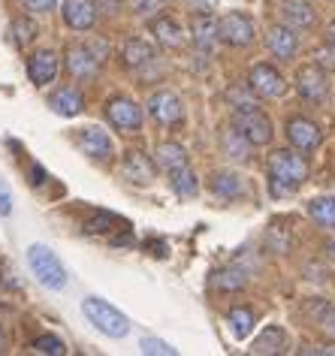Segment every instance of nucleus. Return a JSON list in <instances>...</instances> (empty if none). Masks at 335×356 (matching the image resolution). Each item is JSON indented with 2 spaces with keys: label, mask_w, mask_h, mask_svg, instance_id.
<instances>
[{
  "label": "nucleus",
  "mask_w": 335,
  "mask_h": 356,
  "mask_svg": "<svg viewBox=\"0 0 335 356\" xmlns=\"http://www.w3.org/2000/svg\"><path fill=\"white\" fill-rule=\"evenodd\" d=\"M266 175H269V193L275 200L293 197L311 175V166L302 151L296 148H275L266 160Z\"/></svg>",
  "instance_id": "nucleus-1"
},
{
  "label": "nucleus",
  "mask_w": 335,
  "mask_h": 356,
  "mask_svg": "<svg viewBox=\"0 0 335 356\" xmlns=\"http://www.w3.org/2000/svg\"><path fill=\"white\" fill-rule=\"evenodd\" d=\"M28 266L37 275V281L49 290H64L67 287V269L60 257L46 245H31L28 248Z\"/></svg>",
  "instance_id": "nucleus-2"
},
{
  "label": "nucleus",
  "mask_w": 335,
  "mask_h": 356,
  "mask_svg": "<svg viewBox=\"0 0 335 356\" xmlns=\"http://www.w3.org/2000/svg\"><path fill=\"white\" fill-rule=\"evenodd\" d=\"M82 314L91 320V323L100 329L103 335H109V338H124L130 332V320L121 314L115 305H109V302L100 299V296L82 299Z\"/></svg>",
  "instance_id": "nucleus-3"
},
{
  "label": "nucleus",
  "mask_w": 335,
  "mask_h": 356,
  "mask_svg": "<svg viewBox=\"0 0 335 356\" xmlns=\"http://www.w3.org/2000/svg\"><path fill=\"white\" fill-rule=\"evenodd\" d=\"M233 127L251 142L254 148H263L275 139V124L260 106H248V109H233Z\"/></svg>",
  "instance_id": "nucleus-4"
},
{
  "label": "nucleus",
  "mask_w": 335,
  "mask_h": 356,
  "mask_svg": "<svg viewBox=\"0 0 335 356\" xmlns=\"http://www.w3.org/2000/svg\"><path fill=\"white\" fill-rule=\"evenodd\" d=\"M218 40L230 49H248L257 40V24H254L248 13L230 10L218 19Z\"/></svg>",
  "instance_id": "nucleus-5"
},
{
  "label": "nucleus",
  "mask_w": 335,
  "mask_h": 356,
  "mask_svg": "<svg viewBox=\"0 0 335 356\" xmlns=\"http://www.w3.org/2000/svg\"><path fill=\"white\" fill-rule=\"evenodd\" d=\"M106 121L112 124L118 133H139L142 130V124H145V112H142V106H139L133 97H127V94H115V97H109L106 100Z\"/></svg>",
  "instance_id": "nucleus-6"
},
{
  "label": "nucleus",
  "mask_w": 335,
  "mask_h": 356,
  "mask_svg": "<svg viewBox=\"0 0 335 356\" xmlns=\"http://www.w3.org/2000/svg\"><path fill=\"white\" fill-rule=\"evenodd\" d=\"M293 85H296V94L311 106H323L329 100V73H326L320 64H314V60L296 70Z\"/></svg>",
  "instance_id": "nucleus-7"
},
{
  "label": "nucleus",
  "mask_w": 335,
  "mask_h": 356,
  "mask_svg": "<svg viewBox=\"0 0 335 356\" xmlns=\"http://www.w3.org/2000/svg\"><path fill=\"white\" fill-rule=\"evenodd\" d=\"M64 70H67L70 82H76V85L97 82V76H100V58L85 42H70L64 51Z\"/></svg>",
  "instance_id": "nucleus-8"
},
{
  "label": "nucleus",
  "mask_w": 335,
  "mask_h": 356,
  "mask_svg": "<svg viewBox=\"0 0 335 356\" xmlns=\"http://www.w3.org/2000/svg\"><path fill=\"white\" fill-rule=\"evenodd\" d=\"M145 109L148 115L161 124V127H181L184 124V103H181V97L170 91V88H161V91H154L152 97L145 100Z\"/></svg>",
  "instance_id": "nucleus-9"
},
{
  "label": "nucleus",
  "mask_w": 335,
  "mask_h": 356,
  "mask_svg": "<svg viewBox=\"0 0 335 356\" xmlns=\"http://www.w3.org/2000/svg\"><path fill=\"white\" fill-rule=\"evenodd\" d=\"M248 88L257 94V100H278L287 94V79L275 64H254L248 73Z\"/></svg>",
  "instance_id": "nucleus-10"
},
{
  "label": "nucleus",
  "mask_w": 335,
  "mask_h": 356,
  "mask_svg": "<svg viewBox=\"0 0 335 356\" xmlns=\"http://www.w3.org/2000/svg\"><path fill=\"white\" fill-rule=\"evenodd\" d=\"M284 136L290 142V148L302 151V154H311V151L320 148L323 130H320V124L305 118V115H293V118H287V124H284Z\"/></svg>",
  "instance_id": "nucleus-11"
},
{
  "label": "nucleus",
  "mask_w": 335,
  "mask_h": 356,
  "mask_svg": "<svg viewBox=\"0 0 335 356\" xmlns=\"http://www.w3.org/2000/svg\"><path fill=\"white\" fill-rule=\"evenodd\" d=\"M73 142L82 154H88L91 160H100V163H109V160L115 157V142H112V136L103 127H94V124L91 127H79L73 133Z\"/></svg>",
  "instance_id": "nucleus-12"
},
{
  "label": "nucleus",
  "mask_w": 335,
  "mask_h": 356,
  "mask_svg": "<svg viewBox=\"0 0 335 356\" xmlns=\"http://www.w3.org/2000/svg\"><path fill=\"white\" fill-rule=\"evenodd\" d=\"M154 175H157V163L152 154H145L142 148L124 151V157H121V178H124L127 184L145 188V184L154 181Z\"/></svg>",
  "instance_id": "nucleus-13"
},
{
  "label": "nucleus",
  "mask_w": 335,
  "mask_h": 356,
  "mask_svg": "<svg viewBox=\"0 0 335 356\" xmlns=\"http://www.w3.org/2000/svg\"><path fill=\"white\" fill-rule=\"evenodd\" d=\"M188 40L193 42V49L202 55H211L218 46V19L206 10L190 15V28H188Z\"/></svg>",
  "instance_id": "nucleus-14"
},
{
  "label": "nucleus",
  "mask_w": 335,
  "mask_h": 356,
  "mask_svg": "<svg viewBox=\"0 0 335 356\" xmlns=\"http://www.w3.org/2000/svg\"><path fill=\"white\" fill-rule=\"evenodd\" d=\"M60 73V58L55 49H37L28 58V76L37 88H49Z\"/></svg>",
  "instance_id": "nucleus-15"
},
{
  "label": "nucleus",
  "mask_w": 335,
  "mask_h": 356,
  "mask_svg": "<svg viewBox=\"0 0 335 356\" xmlns=\"http://www.w3.org/2000/svg\"><path fill=\"white\" fill-rule=\"evenodd\" d=\"M60 19H64V24L70 31L85 33L97 24L100 13H97L94 0H64V3H60Z\"/></svg>",
  "instance_id": "nucleus-16"
},
{
  "label": "nucleus",
  "mask_w": 335,
  "mask_h": 356,
  "mask_svg": "<svg viewBox=\"0 0 335 356\" xmlns=\"http://www.w3.org/2000/svg\"><path fill=\"white\" fill-rule=\"evenodd\" d=\"M118 60L127 70H145L157 60V49H154V42H148L142 37H127L118 49Z\"/></svg>",
  "instance_id": "nucleus-17"
},
{
  "label": "nucleus",
  "mask_w": 335,
  "mask_h": 356,
  "mask_svg": "<svg viewBox=\"0 0 335 356\" xmlns=\"http://www.w3.org/2000/svg\"><path fill=\"white\" fill-rule=\"evenodd\" d=\"M266 49H269V55L278 60H293L299 55V31L287 28L284 22L272 24L266 31Z\"/></svg>",
  "instance_id": "nucleus-18"
},
{
  "label": "nucleus",
  "mask_w": 335,
  "mask_h": 356,
  "mask_svg": "<svg viewBox=\"0 0 335 356\" xmlns=\"http://www.w3.org/2000/svg\"><path fill=\"white\" fill-rule=\"evenodd\" d=\"M148 31H152L157 46H163V49H184L188 46V31H184L172 15H152Z\"/></svg>",
  "instance_id": "nucleus-19"
},
{
  "label": "nucleus",
  "mask_w": 335,
  "mask_h": 356,
  "mask_svg": "<svg viewBox=\"0 0 335 356\" xmlns=\"http://www.w3.org/2000/svg\"><path fill=\"white\" fill-rule=\"evenodd\" d=\"M209 191L215 193L218 200H242L245 193H248V188H245V178L236 172V169H218V172H211L209 178Z\"/></svg>",
  "instance_id": "nucleus-20"
},
{
  "label": "nucleus",
  "mask_w": 335,
  "mask_h": 356,
  "mask_svg": "<svg viewBox=\"0 0 335 356\" xmlns=\"http://www.w3.org/2000/svg\"><path fill=\"white\" fill-rule=\"evenodd\" d=\"M49 109L60 115V118H76L79 112L85 109V97H82V88L79 85H64V88H55L49 94Z\"/></svg>",
  "instance_id": "nucleus-21"
},
{
  "label": "nucleus",
  "mask_w": 335,
  "mask_h": 356,
  "mask_svg": "<svg viewBox=\"0 0 335 356\" xmlns=\"http://www.w3.org/2000/svg\"><path fill=\"white\" fill-rule=\"evenodd\" d=\"M281 22L293 31H311L317 24V10L311 0H281Z\"/></svg>",
  "instance_id": "nucleus-22"
},
{
  "label": "nucleus",
  "mask_w": 335,
  "mask_h": 356,
  "mask_svg": "<svg viewBox=\"0 0 335 356\" xmlns=\"http://www.w3.org/2000/svg\"><path fill=\"white\" fill-rule=\"evenodd\" d=\"M218 142H220V151H224V154L230 157V160H236V163H248V160H251L254 145L242 136L239 130L233 127V124H230V127L220 130V139H218Z\"/></svg>",
  "instance_id": "nucleus-23"
},
{
  "label": "nucleus",
  "mask_w": 335,
  "mask_h": 356,
  "mask_svg": "<svg viewBox=\"0 0 335 356\" xmlns=\"http://www.w3.org/2000/svg\"><path fill=\"white\" fill-rule=\"evenodd\" d=\"M284 350H287L284 326H266L251 344V353H257V356H272V353H284Z\"/></svg>",
  "instance_id": "nucleus-24"
},
{
  "label": "nucleus",
  "mask_w": 335,
  "mask_h": 356,
  "mask_svg": "<svg viewBox=\"0 0 335 356\" xmlns=\"http://www.w3.org/2000/svg\"><path fill=\"white\" fill-rule=\"evenodd\" d=\"M154 163L157 169H163V172H172V169H179L188 163V151H184L181 142H157L154 148Z\"/></svg>",
  "instance_id": "nucleus-25"
},
{
  "label": "nucleus",
  "mask_w": 335,
  "mask_h": 356,
  "mask_svg": "<svg viewBox=\"0 0 335 356\" xmlns=\"http://www.w3.org/2000/svg\"><path fill=\"white\" fill-rule=\"evenodd\" d=\"M211 287L218 293H242L248 287V275L239 266H224V269L211 272Z\"/></svg>",
  "instance_id": "nucleus-26"
},
{
  "label": "nucleus",
  "mask_w": 335,
  "mask_h": 356,
  "mask_svg": "<svg viewBox=\"0 0 335 356\" xmlns=\"http://www.w3.org/2000/svg\"><path fill=\"white\" fill-rule=\"evenodd\" d=\"M166 175H170V188H172L175 197L190 200V197H197V193H199V178H197V172L190 169V163L172 169V172H166Z\"/></svg>",
  "instance_id": "nucleus-27"
},
{
  "label": "nucleus",
  "mask_w": 335,
  "mask_h": 356,
  "mask_svg": "<svg viewBox=\"0 0 335 356\" xmlns=\"http://www.w3.org/2000/svg\"><path fill=\"white\" fill-rule=\"evenodd\" d=\"M227 323H230V332L239 338V341H245V338L254 332L257 314H254V308H248V305H236L227 311Z\"/></svg>",
  "instance_id": "nucleus-28"
},
{
  "label": "nucleus",
  "mask_w": 335,
  "mask_h": 356,
  "mask_svg": "<svg viewBox=\"0 0 335 356\" xmlns=\"http://www.w3.org/2000/svg\"><path fill=\"white\" fill-rule=\"evenodd\" d=\"M112 229H127V220H121L118 215H112V211H97L82 224V233L85 236H106L112 233Z\"/></svg>",
  "instance_id": "nucleus-29"
},
{
  "label": "nucleus",
  "mask_w": 335,
  "mask_h": 356,
  "mask_svg": "<svg viewBox=\"0 0 335 356\" xmlns=\"http://www.w3.org/2000/svg\"><path fill=\"white\" fill-rule=\"evenodd\" d=\"M308 215L317 227L335 229V197H314L308 200Z\"/></svg>",
  "instance_id": "nucleus-30"
},
{
  "label": "nucleus",
  "mask_w": 335,
  "mask_h": 356,
  "mask_svg": "<svg viewBox=\"0 0 335 356\" xmlns=\"http://www.w3.org/2000/svg\"><path fill=\"white\" fill-rule=\"evenodd\" d=\"M10 31H13V42H15V49H28L33 40L40 37V24L31 19V15H15L13 24H10Z\"/></svg>",
  "instance_id": "nucleus-31"
},
{
  "label": "nucleus",
  "mask_w": 335,
  "mask_h": 356,
  "mask_svg": "<svg viewBox=\"0 0 335 356\" xmlns=\"http://www.w3.org/2000/svg\"><path fill=\"white\" fill-rule=\"evenodd\" d=\"M305 311L311 314V320L317 326H326V329H335V305L326 299H308Z\"/></svg>",
  "instance_id": "nucleus-32"
},
{
  "label": "nucleus",
  "mask_w": 335,
  "mask_h": 356,
  "mask_svg": "<svg viewBox=\"0 0 335 356\" xmlns=\"http://www.w3.org/2000/svg\"><path fill=\"white\" fill-rule=\"evenodd\" d=\"M227 103H230L233 109H248V106H257V94L248 88V82L233 85L230 91H227Z\"/></svg>",
  "instance_id": "nucleus-33"
},
{
  "label": "nucleus",
  "mask_w": 335,
  "mask_h": 356,
  "mask_svg": "<svg viewBox=\"0 0 335 356\" xmlns=\"http://www.w3.org/2000/svg\"><path fill=\"white\" fill-rule=\"evenodd\" d=\"M31 347L37 353H51V356H64L67 353V347H64V341H60L58 335H37Z\"/></svg>",
  "instance_id": "nucleus-34"
},
{
  "label": "nucleus",
  "mask_w": 335,
  "mask_h": 356,
  "mask_svg": "<svg viewBox=\"0 0 335 356\" xmlns=\"http://www.w3.org/2000/svg\"><path fill=\"white\" fill-rule=\"evenodd\" d=\"M139 347H142V353H157V356H172L175 353V347L172 344H166V341H161V338H142L139 341Z\"/></svg>",
  "instance_id": "nucleus-35"
},
{
  "label": "nucleus",
  "mask_w": 335,
  "mask_h": 356,
  "mask_svg": "<svg viewBox=\"0 0 335 356\" xmlns=\"http://www.w3.org/2000/svg\"><path fill=\"white\" fill-rule=\"evenodd\" d=\"M314 64H320L323 70H335V42L326 40V46L314 51Z\"/></svg>",
  "instance_id": "nucleus-36"
},
{
  "label": "nucleus",
  "mask_w": 335,
  "mask_h": 356,
  "mask_svg": "<svg viewBox=\"0 0 335 356\" xmlns=\"http://www.w3.org/2000/svg\"><path fill=\"white\" fill-rule=\"evenodd\" d=\"M22 3H24V10H28L31 15H46L51 10H58L60 0H22Z\"/></svg>",
  "instance_id": "nucleus-37"
},
{
  "label": "nucleus",
  "mask_w": 335,
  "mask_h": 356,
  "mask_svg": "<svg viewBox=\"0 0 335 356\" xmlns=\"http://www.w3.org/2000/svg\"><path fill=\"white\" fill-rule=\"evenodd\" d=\"M94 3H97V13L109 15V19H118L121 10H124V0H94Z\"/></svg>",
  "instance_id": "nucleus-38"
},
{
  "label": "nucleus",
  "mask_w": 335,
  "mask_h": 356,
  "mask_svg": "<svg viewBox=\"0 0 335 356\" xmlns=\"http://www.w3.org/2000/svg\"><path fill=\"white\" fill-rule=\"evenodd\" d=\"M124 3H130V10L136 15H142V19H152L157 10V0H124Z\"/></svg>",
  "instance_id": "nucleus-39"
},
{
  "label": "nucleus",
  "mask_w": 335,
  "mask_h": 356,
  "mask_svg": "<svg viewBox=\"0 0 335 356\" xmlns=\"http://www.w3.org/2000/svg\"><path fill=\"white\" fill-rule=\"evenodd\" d=\"M6 215H13V191H10V184L0 178V218H6Z\"/></svg>",
  "instance_id": "nucleus-40"
},
{
  "label": "nucleus",
  "mask_w": 335,
  "mask_h": 356,
  "mask_svg": "<svg viewBox=\"0 0 335 356\" xmlns=\"http://www.w3.org/2000/svg\"><path fill=\"white\" fill-rule=\"evenodd\" d=\"M46 169H42L40 163H31V184H33V188H40V184H46Z\"/></svg>",
  "instance_id": "nucleus-41"
},
{
  "label": "nucleus",
  "mask_w": 335,
  "mask_h": 356,
  "mask_svg": "<svg viewBox=\"0 0 335 356\" xmlns=\"http://www.w3.org/2000/svg\"><path fill=\"white\" fill-rule=\"evenodd\" d=\"M302 353H335V344H311L302 347Z\"/></svg>",
  "instance_id": "nucleus-42"
},
{
  "label": "nucleus",
  "mask_w": 335,
  "mask_h": 356,
  "mask_svg": "<svg viewBox=\"0 0 335 356\" xmlns=\"http://www.w3.org/2000/svg\"><path fill=\"white\" fill-rule=\"evenodd\" d=\"M326 40H329V42H335V19H332L329 24H326Z\"/></svg>",
  "instance_id": "nucleus-43"
},
{
  "label": "nucleus",
  "mask_w": 335,
  "mask_h": 356,
  "mask_svg": "<svg viewBox=\"0 0 335 356\" xmlns=\"http://www.w3.org/2000/svg\"><path fill=\"white\" fill-rule=\"evenodd\" d=\"M6 350V332H3V326H0V353Z\"/></svg>",
  "instance_id": "nucleus-44"
},
{
  "label": "nucleus",
  "mask_w": 335,
  "mask_h": 356,
  "mask_svg": "<svg viewBox=\"0 0 335 356\" xmlns=\"http://www.w3.org/2000/svg\"><path fill=\"white\" fill-rule=\"evenodd\" d=\"M157 3H175V0H157Z\"/></svg>",
  "instance_id": "nucleus-45"
}]
</instances>
